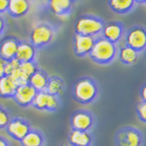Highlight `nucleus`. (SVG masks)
<instances>
[{
  "instance_id": "nucleus-1",
  "label": "nucleus",
  "mask_w": 146,
  "mask_h": 146,
  "mask_svg": "<svg viewBox=\"0 0 146 146\" xmlns=\"http://www.w3.org/2000/svg\"><path fill=\"white\" fill-rule=\"evenodd\" d=\"M100 96L98 82L90 76L80 77L72 86V98L76 102L83 105L94 103Z\"/></svg>"
},
{
  "instance_id": "nucleus-2",
  "label": "nucleus",
  "mask_w": 146,
  "mask_h": 146,
  "mask_svg": "<svg viewBox=\"0 0 146 146\" xmlns=\"http://www.w3.org/2000/svg\"><path fill=\"white\" fill-rule=\"evenodd\" d=\"M56 27L49 22H38L32 27L29 32V43L37 51L48 47L56 35Z\"/></svg>"
},
{
  "instance_id": "nucleus-3",
  "label": "nucleus",
  "mask_w": 146,
  "mask_h": 146,
  "mask_svg": "<svg viewBox=\"0 0 146 146\" xmlns=\"http://www.w3.org/2000/svg\"><path fill=\"white\" fill-rule=\"evenodd\" d=\"M118 48L117 45L109 42L103 37L96 38L95 44L90 53V58L94 62L100 65H108L112 63L117 58Z\"/></svg>"
},
{
  "instance_id": "nucleus-4",
  "label": "nucleus",
  "mask_w": 146,
  "mask_h": 146,
  "mask_svg": "<svg viewBox=\"0 0 146 146\" xmlns=\"http://www.w3.org/2000/svg\"><path fill=\"white\" fill-rule=\"evenodd\" d=\"M105 21L98 16L84 14L77 18L74 23V33L94 38L100 36Z\"/></svg>"
},
{
  "instance_id": "nucleus-5",
  "label": "nucleus",
  "mask_w": 146,
  "mask_h": 146,
  "mask_svg": "<svg viewBox=\"0 0 146 146\" xmlns=\"http://www.w3.org/2000/svg\"><path fill=\"white\" fill-rule=\"evenodd\" d=\"M115 146H143L144 136L140 129L131 126L120 128L114 136Z\"/></svg>"
},
{
  "instance_id": "nucleus-6",
  "label": "nucleus",
  "mask_w": 146,
  "mask_h": 146,
  "mask_svg": "<svg viewBox=\"0 0 146 146\" xmlns=\"http://www.w3.org/2000/svg\"><path fill=\"white\" fill-rule=\"evenodd\" d=\"M69 123L71 129L92 131L95 128L96 118L94 114L86 109H77L70 115Z\"/></svg>"
},
{
  "instance_id": "nucleus-7",
  "label": "nucleus",
  "mask_w": 146,
  "mask_h": 146,
  "mask_svg": "<svg viewBox=\"0 0 146 146\" xmlns=\"http://www.w3.org/2000/svg\"><path fill=\"white\" fill-rule=\"evenodd\" d=\"M125 45L131 47L137 53H142L146 49V28L141 25L129 27L125 33Z\"/></svg>"
},
{
  "instance_id": "nucleus-8",
  "label": "nucleus",
  "mask_w": 146,
  "mask_h": 146,
  "mask_svg": "<svg viewBox=\"0 0 146 146\" xmlns=\"http://www.w3.org/2000/svg\"><path fill=\"white\" fill-rule=\"evenodd\" d=\"M31 106L40 111L56 112L60 109L62 101L58 96H52L46 92H39L35 96Z\"/></svg>"
},
{
  "instance_id": "nucleus-9",
  "label": "nucleus",
  "mask_w": 146,
  "mask_h": 146,
  "mask_svg": "<svg viewBox=\"0 0 146 146\" xmlns=\"http://www.w3.org/2000/svg\"><path fill=\"white\" fill-rule=\"evenodd\" d=\"M31 129V125L27 120L22 117H12L11 121L7 125L5 131L11 138L21 142V140L29 133Z\"/></svg>"
},
{
  "instance_id": "nucleus-10",
  "label": "nucleus",
  "mask_w": 146,
  "mask_h": 146,
  "mask_svg": "<svg viewBox=\"0 0 146 146\" xmlns=\"http://www.w3.org/2000/svg\"><path fill=\"white\" fill-rule=\"evenodd\" d=\"M125 33L126 29L123 23L119 21H110V22H105L100 36L117 45L125 36Z\"/></svg>"
},
{
  "instance_id": "nucleus-11",
  "label": "nucleus",
  "mask_w": 146,
  "mask_h": 146,
  "mask_svg": "<svg viewBox=\"0 0 146 146\" xmlns=\"http://www.w3.org/2000/svg\"><path fill=\"white\" fill-rule=\"evenodd\" d=\"M38 64L36 62H21L18 69H16L10 76L14 79L16 84L19 86L27 84L31 75L38 69Z\"/></svg>"
},
{
  "instance_id": "nucleus-12",
  "label": "nucleus",
  "mask_w": 146,
  "mask_h": 146,
  "mask_svg": "<svg viewBox=\"0 0 146 146\" xmlns=\"http://www.w3.org/2000/svg\"><path fill=\"white\" fill-rule=\"evenodd\" d=\"M96 38L91 36L75 34L73 38V51L78 58H86L89 56L92 49L95 44Z\"/></svg>"
},
{
  "instance_id": "nucleus-13",
  "label": "nucleus",
  "mask_w": 146,
  "mask_h": 146,
  "mask_svg": "<svg viewBox=\"0 0 146 146\" xmlns=\"http://www.w3.org/2000/svg\"><path fill=\"white\" fill-rule=\"evenodd\" d=\"M36 94L37 92L27 83L18 87L15 96L13 98V100L17 103L19 106L27 108L32 105V102H33Z\"/></svg>"
},
{
  "instance_id": "nucleus-14",
  "label": "nucleus",
  "mask_w": 146,
  "mask_h": 146,
  "mask_svg": "<svg viewBox=\"0 0 146 146\" xmlns=\"http://www.w3.org/2000/svg\"><path fill=\"white\" fill-rule=\"evenodd\" d=\"M20 39L15 36H8L0 42V58L5 62L15 60Z\"/></svg>"
},
{
  "instance_id": "nucleus-15",
  "label": "nucleus",
  "mask_w": 146,
  "mask_h": 146,
  "mask_svg": "<svg viewBox=\"0 0 146 146\" xmlns=\"http://www.w3.org/2000/svg\"><path fill=\"white\" fill-rule=\"evenodd\" d=\"M75 1L72 0H50L47 2V7L52 14L58 17L69 16L73 11Z\"/></svg>"
},
{
  "instance_id": "nucleus-16",
  "label": "nucleus",
  "mask_w": 146,
  "mask_h": 146,
  "mask_svg": "<svg viewBox=\"0 0 146 146\" xmlns=\"http://www.w3.org/2000/svg\"><path fill=\"white\" fill-rule=\"evenodd\" d=\"M67 142L69 146H92L94 136L91 131L71 129L67 135Z\"/></svg>"
},
{
  "instance_id": "nucleus-17",
  "label": "nucleus",
  "mask_w": 146,
  "mask_h": 146,
  "mask_svg": "<svg viewBox=\"0 0 146 146\" xmlns=\"http://www.w3.org/2000/svg\"><path fill=\"white\" fill-rule=\"evenodd\" d=\"M37 50L35 49L29 41L20 40L19 43L16 60L20 62H36Z\"/></svg>"
},
{
  "instance_id": "nucleus-18",
  "label": "nucleus",
  "mask_w": 146,
  "mask_h": 146,
  "mask_svg": "<svg viewBox=\"0 0 146 146\" xmlns=\"http://www.w3.org/2000/svg\"><path fill=\"white\" fill-rule=\"evenodd\" d=\"M31 8V2L29 0H9L8 15L14 19H21L28 14Z\"/></svg>"
},
{
  "instance_id": "nucleus-19",
  "label": "nucleus",
  "mask_w": 146,
  "mask_h": 146,
  "mask_svg": "<svg viewBox=\"0 0 146 146\" xmlns=\"http://www.w3.org/2000/svg\"><path fill=\"white\" fill-rule=\"evenodd\" d=\"M110 10L119 15H127L135 10L137 5L136 0H109L107 1Z\"/></svg>"
},
{
  "instance_id": "nucleus-20",
  "label": "nucleus",
  "mask_w": 146,
  "mask_h": 146,
  "mask_svg": "<svg viewBox=\"0 0 146 146\" xmlns=\"http://www.w3.org/2000/svg\"><path fill=\"white\" fill-rule=\"evenodd\" d=\"M49 74L45 70L42 68H38L33 74L31 75V77L29 78L28 84L34 89L37 93L39 92H45L47 84H48L49 80Z\"/></svg>"
},
{
  "instance_id": "nucleus-21",
  "label": "nucleus",
  "mask_w": 146,
  "mask_h": 146,
  "mask_svg": "<svg viewBox=\"0 0 146 146\" xmlns=\"http://www.w3.org/2000/svg\"><path fill=\"white\" fill-rule=\"evenodd\" d=\"M18 85L9 75H5L0 79V98H12L16 94Z\"/></svg>"
},
{
  "instance_id": "nucleus-22",
  "label": "nucleus",
  "mask_w": 146,
  "mask_h": 146,
  "mask_svg": "<svg viewBox=\"0 0 146 146\" xmlns=\"http://www.w3.org/2000/svg\"><path fill=\"white\" fill-rule=\"evenodd\" d=\"M117 56L120 62L125 65H133L139 60V53H137L131 47L123 45L118 49Z\"/></svg>"
},
{
  "instance_id": "nucleus-23",
  "label": "nucleus",
  "mask_w": 146,
  "mask_h": 146,
  "mask_svg": "<svg viewBox=\"0 0 146 146\" xmlns=\"http://www.w3.org/2000/svg\"><path fill=\"white\" fill-rule=\"evenodd\" d=\"M65 91V82L62 77L53 75L49 77L45 92L52 96L60 98Z\"/></svg>"
},
{
  "instance_id": "nucleus-24",
  "label": "nucleus",
  "mask_w": 146,
  "mask_h": 146,
  "mask_svg": "<svg viewBox=\"0 0 146 146\" xmlns=\"http://www.w3.org/2000/svg\"><path fill=\"white\" fill-rule=\"evenodd\" d=\"M45 141V135L41 131L31 129L20 143L22 146H44Z\"/></svg>"
},
{
  "instance_id": "nucleus-25",
  "label": "nucleus",
  "mask_w": 146,
  "mask_h": 146,
  "mask_svg": "<svg viewBox=\"0 0 146 146\" xmlns=\"http://www.w3.org/2000/svg\"><path fill=\"white\" fill-rule=\"evenodd\" d=\"M11 119L12 116L9 111L0 104V129H5Z\"/></svg>"
},
{
  "instance_id": "nucleus-26",
  "label": "nucleus",
  "mask_w": 146,
  "mask_h": 146,
  "mask_svg": "<svg viewBox=\"0 0 146 146\" xmlns=\"http://www.w3.org/2000/svg\"><path fill=\"white\" fill-rule=\"evenodd\" d=\"M136 115H137V118L140 122L146 124V102L143 101H139L136 105L135 109Z\"/></svg>"
},
{
  "instance_id": "nucleus-27",
  "label": "nucleus",
  "mask_w": 146,
  "mask_h": 146,
  "mask_svg": "<svg viewBox=\"0 0 146 146\" xmlns=\"http://www.w3.org/2000/svg\"><path fill=\"white\" fill-rule=\"evenodd\" d=\"M20 62H18L17 60H9V62H5V75H10L15 71L16 69H18L19 66H20Z\"/></svg>"
},
{
  "instance_id": "nucleus-28",
  "label": "nucleus",
  "mask_w": 146,
  "mask_h": 146,
  "mask_svg": "<svg viewBox=\"0 0 146 146\" xmlns=\"http://www.w3.org/2000/svg\"><path fill=\"white\" fill-rule=\"evenodd\" d=\"M7 28V21L3 16H0V38L5 33Z\"/></svg>"
},
{
  "instance_id": "nucleus-29",
  "label": "nucleus",
  "mask_w": 146,
  "mask_h": 146,
  "mask_svg": "<svg viewBox=\"0 0 146 146\" xmlns=\"http://www.w3.org/2000/svg\"><path fill=\"white\" fill-rule=\"evenodd\" d=\"M9 6V0H0V16L7 13Z\"/></svg>"
},
{
  "instance_id": "nucleus-30",
  "label": "nucleus",
  "mask_w": 146,
  "mask_h": 146,
  "mask_svg": "<svg viewBox=\"0 0 146 146\" xmlns=\"http://www.w3.org/2000/svg\"><path fill=\"white\" fill-rule=\"evenodd\" d=\"M139 96H140V101L146 102V82L141 86L140 90H139Z\"/></svg>"
},
{
  "instance_id": "nucleus-31",
  "label": "nucleus",
  "mask_w": 146,
  "mask_h": 146,
  "mask_svg": "<svg viewBox=\"0 0 146 146\" xmlns=\"http://www.w3.org/2000/svg\"><path fill=\"white\" fill-rule=\"evenodd\" d=\"M5 60L0 58V79L5 76Z\"/></svg>"
},
{
  "instance_id": "nucleus-32",
  "label": "nucleus",
  "mask_w": 146,
  "mask_h": 146,
  "mask_svg": "<svg viewBox=\"0 0 146 146\" xmlns=\"http://www.w3.org/2000/svg\"><path fill=\"white\" fill-rule=\"evenodd\" d=\"M0 146H11V144L8 139H6L5 137L0 135Z\"/></svg>"
},
{
  "instance_id": "nucleus-33",
  "label": "nucleus",
  "mask_w": 146,
  "mask_h": 146,
  "mask_svg": "<svg viewBox=\"0 0 146 146\" xmlns=\"http://www.w3.org/2000/svg\"><path fill=\"white\" fill-rule=\"evenodd\" d=\"M137 3L138 4H140V3L141 4H144V5L146 6V0H143V1H137Z\"/></svg>"
},
{
  "instance_id": "nucleus-34",
  "label": "nucleus",
  "mask_w": 146,
  "mask_h": 146,
  "mask_svg": "<svg viewBox=\"0 0 146 146\" xmlns=\"http://www.w3.org/2000/svg\"><path fill=\"white\" fill-rule=\"evenodd\" d=\"M144 55H145V58H146V49L144 50Z\"/></svg>"
},
{
  "instance_id": "nucleus-35",
  "label": "nucleus",
  "mask_w": 146,
  "mask_h": 146,
  "mask_svg": "<svg viewBox=\"0 0 146 146\" xmlns=\"http://www.w3.org/2000/svg\"><path fill=\"white\" fill-rule=\"evenodd\" d=\"M60 146H69V145H66V144H62Z\"/></svg>"
}]
</instances>
